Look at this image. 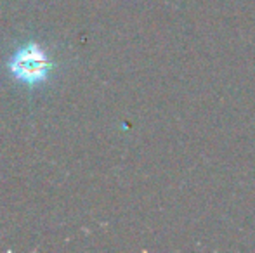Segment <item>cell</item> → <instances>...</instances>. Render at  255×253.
<instances>
[{
	"mask_svg": "<svg viewBox=\"0 0 255 253\" xmlns=\"http://www.w3.org/2000/svg\"><path fill=\"white\" fill-rule=\"evenodd\" d=\"M7 68L17 82L33 87L45 82L49 71L54 68V63L47 58L40 45L30 42L17 49L16 54L7 63Z\"/></svg>",
	"mask_w": 255,
	"mask_h": 253,
	"instance_id": "6da1fadb",
	"label": "cell"
}]
</instances>
